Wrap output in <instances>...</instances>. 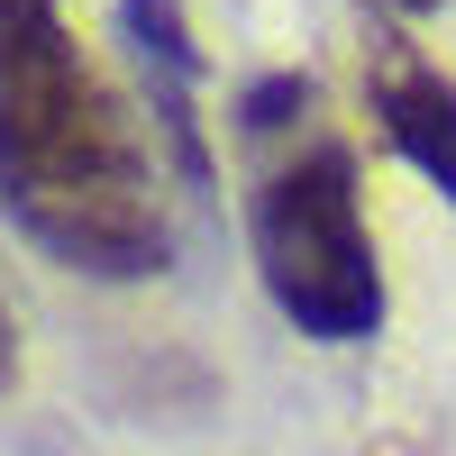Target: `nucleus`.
<instances>
[{
    "mask_svg": "<svg viewBox=\"0 0 456 456\" xmlns=\"http://www.w3.org/2000/svg\"><path fill=\"white\" fill-rule=\"evenodd\" d=\"M0 219L64 274H165L174 228L128 101L73 46L64 0H0Z\"/></svg>",
    "mask_w": 456,
    "mask_h": 456,
    "instance_id": "nucleus-1",
    "label": "nucleus"
},
{
    "mask_svg": "<svg viewBox=\"0 0 456 456\" xmlns=\"http://www.w3.org/2000/svg\"><path fill=\"white\" fill-rule=\"evenodd\" d=\"M247 228H256V274L301 338L365 347L384 329V265H374V238H365L347 146H301L292 165H274Z\"/></svg>",
    "mask_w": 456,
    "mask_h": 456,
    "instance_id": "nucleus-2",
    "label": "nucleus"
},
{
    "mask_svg": "<svg viewBox=\"0 0 456 456\" xmlns=\"http://www.w3.org/2000/svg\"><path fill=\"white\" fill-rule=\"evenodd\" d=\"M119 28L146 64V92H156V137L183 174V192L210 201V137L192 119V83H201V55H192V28H183V0H119Z\"/></svg>",
    "mask_w": 456,
    "mask_h": 456,
    "instance_id": "nucleus-3",
    "label": "nucleus"
},
{
    "mask_svg": "<svg viewBox=\"0 0 456 456\" xmlns=\"http://www.w3.org/2000/svg\"><path fill=\"white\" fill-rule=\"evenodd\" d=\"M374 119H384V137L456 201V83L447 73L411 64V55H384L374 64Z\"/></svg>",
    "mask_w": 456,
    "mask_h": 456,
    "instance_id": "nucleus-4",
    "label": "nucleus"
},
{
    "mask_svg": "<svg viewBox=\"0 0 456 456\" xmlns=\"http://www.w3.org/2000/svg\"><path fill=\"white\" fill-rule=\"evenodd\" d=\"M301 110H311V73H265V83L238 92V128L247 137H274V128L301 119Z\"/></svg>",
    "mask_w": 456,
    "mask_h": 456,
    "instance_id": "nucleus-5",
    "label": "nucleus"
},
{
    "mask_svg": "<svg viewBox=\"0 0 456 456\" xmlns=\"http://www.w3.org/2000/svg\"><path fill=\"white\" fill-rule=\"evenodd\" d=\"M19 374V338H10V311H0V384Z\"/></svg>",
    "mask_w": 456,
    "mask_h": 456,
    "instance_id": "nucleus-6",
    "label": "nucleus"
},
{
    "mask_svg": "<svg viewBox=\"0 0 456 456\" xmlns=\"http://www.w3.org/2000/svg\"><path fill=\"white\" fill-rule=\"evenodd\" d=\"M393 10H411V19H429V10H438V0H393Z\"/></svg>",
    "mask_w": 456,
    "mask_h": 456,
    "instance_id": "nucleus-7",
    "label": "nucleus"
}]
</instances>
